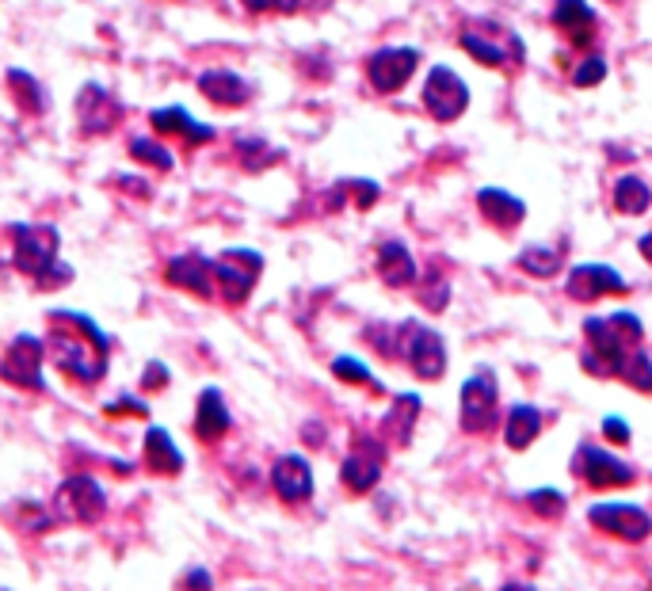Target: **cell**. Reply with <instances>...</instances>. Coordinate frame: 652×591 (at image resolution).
Listing matches in <instances>:
<instances>
[{"instance_id":"cell-14","label":"cell","mask_w":652,"mask_h":591,"mask_svg":"<svg viewBox=\"0 0 652 591\" xmlns=\"http://www.w3.org/2000/svg\"><path fill=\"white\" fill-rule=\"evenodd\" d=\"M565 290H568V298H576V302H599V298H606V294H622V290H626V279L606 264H580V267H573Z\"/></svg>"},{"instance_id":"cell-9","label":"cell","mask_w":652,"mask_h":591,"mask_svg":"<svg viewBox=\"0 0 652 591\" xmlns=\"http://www.w3.org/2000/svg\"><path fill=\"white\" fill-rule=\"evenodd\" d=\"M424 103L439 123H454V118L469 108L466 80H462L454 70H447V65H435L431 77H427V85H424Z\"/></svg>"},{"instance_id":"cell-33","label":"cell","mask_w":652,"mask_h":591,"mask_svg":"<svg viewBox=\"0 0 652 591\" xmlns=\"http://www.w3.org/2000/svg\"><path fill=\"white\" fill-rule=\"evenodd\" d=\"M130 156H134V161H141V164H153V168H161V172L172 168V153L164 146H156L153 138H134L130 141Z\"/></svg>"},{"instance_id":"cell-24","label":"cell","mask_w":652,"mask_h":591,"mask_svg":"<svg viewBox=\"0 0 652 591\" xmlns=\"http://www.w3.org/2000/svg\"><path fill=\"white\" fill-rule=\"evenodd\" d=\"M538 431H542V413H538L535 405H515L504 424V443L512 447V451H527L538 439Z\"/></svg>"},{"instance_id":"cell-18","label":"cell","mask_w":652,"mask_h":591,"mask_svg":"<svg viewBox=\"0 0 652 591\" xmlns=\"http://www.w3.org/2000/svg\"><path fill=\"white\" fill-rule=\"evenodd\" d=\"M229 428H234V416H229L222 393H217V389H202L199 408H195V436H199L202 443H214V439H222Z\"/></svg>"},{"instance_id":"cell-1","label":"cell","mask_w":652,"mask_h":591,"mask_svg":"<svg viewBox=\"0 0 652 591\" xmlns=\"http://www.w3.org/2000/svg\"><path fill=\"white\" fill-rule=\"evenodd\" d=\"M108 355L111 343L96 328L92 317L73 310L50 313V359H54L62 374L85 381V386H96L108 374Z\"/></svg>"},{"instance_id":"cell-3","label":"cell","mask_w":652,"mask_h":591,"mask_svg":"<svg viewBox=\"0 0 652 591\" xmlns=\"http://www.w3.org/2000/svg\"><path fill=\"white\" fill-rule=\"evenodd\" d=\"M397 351L409 359V366L416 370V378L435 381L447 374V343L435 328L419 325V320H404L397 325Z\"/></svg>"},{"instance_id":"cell-31","label":"cell","mask_w":652,"mask_h":591,"mask_svg":"<svg viewBox=\"0 0 652 591\" xmlns=\"http://www.w3.org/2000/svg\"><path fill=\"white\" fill-rule=\"evenodd\" d=\"M9 85H12V92H16V100L24 103V111H35V115H39V111H47V92H42V85L32 77V73L12 70Z\"/></svg>"},{"instance_id":"cell-7","label":"cell","mask_w":652,"mask_h":591,"mask_svg":"<svg viewBox=\"0 0 652 591\" xmlns=\"http://www.w3.org/2000/svg\"><path fill=\"white\" fill-rule=\"evenodd\" d=\"M588 519H591V527H599L611 538H622V542H644V538L652 535V515L637 504H622V500L591 504Z\"/></svg>"},{"instance_id":"cell-37","label":"cell","mask_w":652,"mask_h":591,"mask_svg":"<svg viewBox=\"0 0 652 591\" xmlns=\"http://www.w3.org/2000/svg\"><path fill=\"white\" fill-rule=\"evenodd\" d=\"M20 512H24V519H20V523H24V530H35V535L50 530V527H54V519H58L54 512H42L39 504H24Z\"/></svg>"},{"instance_id":"cell-23","label":"cell","mask_w":652,"mask_h":591,"mask_svg":"<svg viewBox=\"0 0 652 591\" xmlns=\"http://www.w3.org/2000/svg\"><path fill=\"white\" fill-rule=\"evenodd\" d=\"M146 466L153 469V474H179L184 469V454H179V447L172 443V436L164 428H149L146 431Z\"/></svg>"},{"instance_id":"cell-30","label":"cell","mask_w":652,"mask_h":591,"mask_svg":"<svg viewBox=\"0 0 652 591\" xmlns=\"http://www.w3.org/2000/svg\"><path fill=\"white\" fill-rule=\"evenodd\" d=\"M519 267L535 275V279H553L561 272V252L546 249V244H530V249H523Z\"/></svg>"},{"instance_id":"cell-36","label":"cell","mask_w":652,"mask_h":591,"mask_svg":"<svg viewBox=\"0 0 652 591\" xmlns=\"http://www.w3.org/2000/svg\"><path fill=\"white\" fill-rule=\"evenodd\" d=\"M333 374L340 381H351V386H374V378H371V370H366L359 359H351V355H340L333 363Z\"/></svg>"},{"instance_id":"cell-38","label":"cell","mask_w":652,"mask_h":591,"mask_svg":"<svg viewBox=\"0 0 652 591\" xmlns=\"http://www.w3.org/2000/svg\"><path fill=\"white\" fill-rule=\"evenodd\" d=\"M606 77V62L603 58H588V62L576 70V77H573V85L576 88H591V85H599V80Z\"/></svg>"},{"instance_id":"cell-41","label":"cell","mask_w":652,"mask_h":591,"mask_svg":"<svg viewBox=\"0 0 652 591\" xmlns=\"http://www.w3.org/2000/svg\"><path fill=\"white\" fill-rule=\"evenodd\" d=\"M141 386H146V389H164V386H168V366L149 363L146 374H141Z\"/></svg>"},{"instance_id":"cell-8","label":"cell","mask_w":652,"mask_h":591,"mask_svg":"<svg viewBox=\"0 0 652 591\" xmlns=\"http://www.w3.org/2000/svg\"><path fill=\"white\" fill-rule=\"evenodd\" d=\"M573 474L580 477V481H588L591 489H618V485H634V466H626L622 458H614V454L599 451V447L591 443H580L573 454Z\"/></svg>"},{"instance_id":"cell-25","label":"cell","mask_w":652,"mask_h":591,"mask_svg":"<svg viewBox=\"0 0 652 591\" xmlns=\"http://www.w3.org/2000/svg\"><path fill=\"white\" fill-rule=\"evenodd\" d=\"M153 126H156V134H184L191 146H202V141L214 138V130H210V126H202V123H195V118L187 115L184 108H161V111H153Z\"/></svg>"},{"instance_id":"cell-15","label":"cell","mask_w":652,"mask_h":591,"mask_svg":"<svg viewBox=\"0 0 652 591\" xmlns=\"http://www.w3.org/2000/svg\"><path fill=\"white\" fill-rule=\"evenodd\" d=\"M381 462H386V451H381L374 439H359L355 443V451L343 458V466H340V477H343V485H348L351 492H371L374 485H378V477H381Z\"/></svg>"},{"instance_id":"cell-6","label":"cell","mask_w":652,"mask_h":591,"mask_svg":"<svg viewBox=\"0 0 652 591\" xmlns=\"http://www.w3.org/2000/svg\"><path fill=\"white\" fill-rule=\"evenodd\" d=\"M58 249H62V237H58L54 226L16 229V267L24 275H32L35 282H42L58 267Z\"/></svg>"},{"instance_id":"cell-22","label":"cell","mask_w":652,"mask_h":591,"mask_svg":"<svg viewBox=\"0 0 652 591\" xmlns=\"http://www.w3.org/2000/svg\"><path fill=\"white\" fill-rule=\"evenodd\" d=\"M477 206H481V214L492 222V226L500 229H512L519 226L523 218H527V206H523V199H515L512 191H500V187H485L481 194H477Z\"/></svg>"},{"instance_id":"cell-5","label":"cell","mask_w":652,"mask_h":591,"mask_svg":"<svg viewBox=\"0 0 652 591\" xmlns=\"http://www.w3.org/2000/svg\"><path fill=\"white\" fill-rule=\"evenodd\" d=\"M260 272H264V256L252 249L222 252V256L214 260V282H217V290L226 294L229 305H241L244 298L252 294Z\"/></svg>"},{"instance_id":"cell-45","label":"cell","mask_w":652,"mask_h":591,"mask_svg":"<svg viewBox=\"0 0 652 591\" xmlns=\"http://www.w3.org/2000/svg\"><path fill=\"white\" fill-rule=\"evenodd\" d=\"M637 249H641V256H644V260H649V264H652V234H644L641 241H637Z\"/></svg>"},{"instance_id":"cell-27","label":"cell","mask_w":652,"mask_h":591,"mask_svg":"<svg viewBox=\"0 0 652 591\" xmlns=\"http://www.w3.org/2000/svg\"><path fill=\"white\" fill-rule=\"evenodd\" d=\"M652 203V191L644 179L637 176H622L618 184H614V206H618L622 214H644Z\"/></svg>"},{"instance_id":"cell-44","label":"cell","mask_w":652,"mask_h":591,"mask_svg":"<svg viewBox=\"0 0 652 591\" xmlns=\"http://www.w3.org/2000/svg\"><path fill=\"white\" fill-rule=\"evenodd\" d=\"M348 187L359 194V199H355L359 206H374V199H378V187H374V184H366V179H355V184H348Z\"/></svg>"},{"instance_id":"cell-43","label":"cell","mask_w":652,"mask_h":591,"mask_svg":"<svg viewBox=\"0 0 652 591\" xmlns=\"http://www.w3.org/2000/svg\"><path fill=\"white\" fill-rule=\"evenodd\" d=\"M108 413H111V416H118V413H126V416H146L149 408L141 405V401H134V398H118V401H111V405H108Z\"/></svg>"},{"instance_id":"cell-29","label":"cell","mask_w":652,"mask_h":591,"mask_svg":"<svg viewBox=\"0 0 652 591\" xmlns=\"http://www.w3.org/2000/svg\"><path fill=\"white\" fill-rule=\"evenodd\" d=\"M614 378L629 381L634 389H641V393H652V359L644 355L641 348H634L626 359L618 363V370H614Z\"/></svg>"},{"instance_id":"cell-16","label":"cell","mask_w":652,"mask_h":591,"mask_svg":"<svg viewBox=\"0 0 652 591\" xmlns=\"http://www.w3.org/2000/svg\"><path fill=\"white\" fill-rule=\"evenodd\" d=\"M272 489L279 492L287 504H302L313 496V469L302 454H283L272 466Z\"/></svg>"},{"instance_id":"cell-20","label":"cell","mask_w":652,"mask_h":591,"mask_svg":"<svg viewBox=\"0 0 652 591\" xmlns=\"http://www.w3.org/2000/svg\"><path fill=\"white\" fill-rule=\"evenodd\" d=\"M378 275L386 287L401 290V287H412L416 282V260H412L409 244L401 241H386L378 249Z\"/></svg>"},{"instance_id":"cell-10","label":"cell","mask_w":652,"mask_h":591,"mask_svg":"<svg viewBox=\"0 0 652 591\" xmlns=\"http://www.w3.org/2000/svg\"><path fill=\"white\" fill-rule=\"evenodd\" d=\"M497 381H492L489 370L474 374L462 386V428L469 436H481V431L497 428Z\"/></svg>"},{"instance_id":"cell-42","label":"cell","mask_w":652,"mask_h":591,"mask_svg":"<svg viewBox=\"0 0 652 591\" xmlns=\"http://www.w3.org/2000/svg\"><path fill=\"white\" fill-rule=\"evenodd\" d=\"M603 436L611 439V443H629V424L618 420V416H606V420H603Z\"/></svg>"},{"instance_id":"cell-39","label":"cell","mask_w":652,"mask_h":591,"mask_svg":"<svg viewBox=\"0 0 652 591\" xmlns=\"http://www.w3.org/2000/svg\"><path fill=\"white\" fill-rule=\"evenodd\" d=\"M249 12H298L302 9V0H241Z\"/></svg>"},{"instance_id":"cell-32","label":"cell","mask_w":652,"mask_h":591,"mask_svg":"<svg viewBox=\"0 0 652 591\" xmlns=\"http://www.w3.org/2000/svg\"><path fill=\"white\" fill-rule=\"evenodd\" d=\"M416 294H419V302H424V310L439 313V310H447V302H451V282H447L439 272H431Z\"/></svg>"},{"instance_id":"cell-26","label":"cell","mask_w":652,"mask_h":591,"mask_svg":"<svg viewBox=\"0 0 652 591\" xmlns=\"http://www.w3.org/2000/svg\"><path fill=\"white\" fill-rule=\"evenodd\" d=\"M416 416H419V398L416 393H401V398L393 401V408H389V416L381 420V431H386L393 443H404L412 424H416Z\"/></svg>"},{"instance_id":"cell-12","label":"cell","mask_w":652,"mask_h":591,"mask_svg":"<svg viewBox=\"0 0 652 591\" xmlns=\"http://www.w3.org/2000/svg\"><path fill=\"white\" fill-rule=\"evenodd\" d=\"M416 65H419L416 47H386L371 58L366 77H371V85L378 88V92L389 96V92H397V88L409 85V77L416 73Z\"/></svg>"},{"instance_id":"cell-28","label":"cell","mask_w":652,"mask_h":591,"mask_svg":"<svg viewBox=\"0 0 652 591\" xmlns=\"http://www.w3.org/2000/svg\"><path fill=\"white\" fill-rule=\"evenodd\" d=\"M462 50L481 65H489V70H504L507 65V47H500L497 39H485L481 32H462Z\"/></svg>"},{"instance_id":"cell-4","label":"cell","mask_w":652,"mask_h":591,"mask_svg":"<svg viewBox=\"0 0 652 591\" xmlns=\"http://www.w3.org/2000/svg\"><path fill=\"white\" fill-rule=\"evenodd\" d=\"M103 512H108V496H103L100 481L88 474L65 477L54 492V515L58 523H100Z\"/></svg>"},{"instance_id":"cell-17","label":"cell","mask_w":652,"mask_h":591,"mask_svg":"<svg viewBox=\"0 0 652 591\" xmlns=\"http://www.w3.org/2000/svg\"><path fill=\"white\" fill-rule=\"evenodd\" d=\"M164 279L179 290H191L199 298H214L217 282H214V264L202 256H176L168 267H164Z\"/></svg>"},{"instance_id":"cell-47","label":"cell","mask_w":652,"mask_h":591,"mask_svg":"<svg viewBox=\"0 0 652 591\" xmlns=\"http://www.w3.org/2000/svg\"><path fill=\"white\" fill-rule=\"evenodd\" d=\"M500 591H535V588H530V583H504Z\"/></svg>"},{"instance_id":"cell-11","label":"cell","mask_w":652,"mask_h":591,"mask_svg":"<svg viewBox=\"0 0 652 591\" xmlns=\"http://www.w3.org/2000/svg\"><path fill=\"white\" fill-rule=\"evenodd\" d=\"M0 378L20 389H47L42 381V340L35 336H16L12 348L0 359Z\"/></svg>"},{"instance_id":"cell-19","label":"cell","mask_w":652,"mask_h":591,"mask_svg":"<svg viewBox=\"0 0 652 591\" xmlns=\"http://www.w3.org/2000/svg\"><path fill=\"white\" fill-rule=\"evenodd\" d=\"M553 24H557L561 32H565V39L580 50L591 47V39H595V16H591V9L584 0H557Z\"/></svg>"},{"instance_id":"cell-13","label":"cell","mask_w":652,"mask_h":591,"mask_svg":"<svg viewBox=\"0 0 652 591\" xmlns=\"http://www.w3.org/2000/svg\"><path fill=\"white\" fill-rule=\"evenodd\" d=\"M77 115H80V130L85 134H108L118 126L123 118V103L100 85H85L77 96Z\"/></svg>"},{"instance_id":"cell-2","label":"cell","mask_w":652,"mask_h":591,"mask_svg":"<svg viewBox=\"0 0 652 591\" xmlns=\"http://www.w3.org/2000/svg\"><path fill=\"white\" fill-rule=\"evenodd\" d=\"M584 336H588V351H584V370L599 374V378H614L618 363L634 348H641V320L634 313H611V317H588L584 320Z\"/></svg>"},{"instance_id":"cell-46","label":"cell","mask_w":652,"mask_h":591,"mask_svg":"<svg viewBox=\"0 0 652 591\" xmlns=\"http://www.w3.org/2000/svg\"><path fill=\"white\" fill-rule=\"evenodd\" d=\"M333 0H302V9H328Z\"/></svg>"},{"instance_id":"cell-35","label":"cell","mask_w":652,"mask_h":591,"mask_svg":"<svg viewBox=\"0 0 652 591\" xmlns=\"http://www.w3.org/2000/svg\"><path fill=\"white\" fill-rule=\"evenodd\" d=\"M237 153H241V161H244V168H264L267 161H275V149L267 146V141H260V138H241V146H237Z\"/></svg>"},{"instance_id":"cell-40","label":"cell","mask_w":652,"mask_h":591,"mask_svg":"<svg viewBox=\"0 0 652 591\" xmlns=\"http://www.w3.org/2000/svg\"><path fill=\"white\" fill-rule=\"evenodd\" d=\"M179 591H214V576L206 568H187V576L179 580Z\"/></svg>"},{"instance_id":"cell-21","label":"cell","mask_w":652,"mask_h":591,"mask_svg":"<svg viewBox=\"0 0 652 591\" xmlns=\"http://www.w3.org/2000/svg\"><path fill=\"white\" fill-rule=\"evenodd\" d=\"M199 92L206 96L210 103H217V108H237V103L249 100L244 77H237V73L229 70H206L199 77Z\"/></svg>"},{"instance_id":"cell-34","label":"cell","mask_w":652,"mask_h":591,"mask_svg":"<svg viewBox=\"0 0 652 591\" xmlns=\"http://www.w3.org/2000/svg\"><path fill=\"white\" fill-rule=\"evenodd\" d=\"M527 504H530V512L542 515V519H557V515H565V496H561L557 489L527 492Z\"/></svg>"}]
</instances>
